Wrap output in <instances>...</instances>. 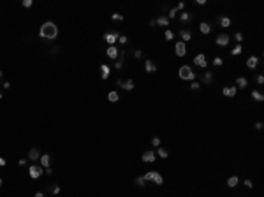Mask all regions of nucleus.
I'll list each match as a JSON object with an SVG mask.
<instances>
[{
    "label": "nucleus",
    "mask_w": 264,
    "mask_h": 197,
    "mask_svg": "<svg viewBox=\"0 0 264 197\" xmlns=\"http://www.w3.org/2000/svg\"><path fill=\"white\" fill-rule=\"evenodd\" d=\"M190 88H192V90H199V83H196V81H194V83L190 85Z\"/></svg>",
    "instance_id": "nucleus-41"
},
{
    "label": "nucleus",
    "mask_w": 264,
    "mask_h": 197,
    "mask_svg": "<svg viewBox=\"0 0 264 197\" xmlns=\"http://www.w3.org/2000/svg\"><path fill=\"white\" fill-rule=\"evenodd\" d=\"M180 37H181V40H183V42H187V40L192 39V32H190L188 28H181V30H180Z\"/></svg>",
    "instance_id": "nucleus-12"
},
{
    "label": "nucleus",
    "mask_w": 264,
    "mask_h": 197,
    "mask_svg": "<svg viewBox=\"0 0 264 197\" xmlns=\"http://www.w3.org/2000/svg\"><path fill=\"white\" fill-rule=\"evenodd\" d=\"M151 144H153V146H159V144H160V139H159V137H153V139H151Z\"/></svg>",
    "instance_id": "nucleus-38"
},
{
    "label": "nucleus",
    "mask_w": 264,
    "mask_h": 197,
    "mask_svg": "<svg viewBox=\"0 0 264 197\" xmlns=\"http://www.w3.org/2000/svg\"><path fill=\"white\" fill-rule=\"evenodd\" d=\"M0 78H2V70H0Z\"/></svg>",
    "instance_id": "nucleus-50"
},
{
    "label": "nucleus",
    "mask_w": 264,
    "mask_h": 197,
    "mask_svg": "<svg viewBox=\"0 0 264 197\" xmlns=\"http://www.w3.org/2000/svg\"><path fill=\"white\" fill-rule=\"evenodd\" d=\"M174 53H176V56H185V55H187V46H185L183 40L176 42V46H174Z\"/></svg>",
    "instance_id": "nucleus-5"
},
{
    "label": "nucleus",
    "mask_w": 264,
    "mask_h": 197,
    "mask_svg": "<svg viewBox=\"0 0 264 197\" xmlns=\"http://www.w3.org/2000/svg\"><path fill=\"white\" fill-rule=\"evenodd\" d=\"M183 7H185V2H180V4H178V7H176V9H178V11H180V9H183Z\"/></svg>",
    "instance_id": "nucleus-45"
},
{
    "label": "nucleus",
    "mask_w": 264,
    "mask_h": 197,
    "mask_svg": "<svg viewBox=\"0 0 264 197\" xmlns=\"http://www.w3.org/2000/svg\"><path fill=\"white\" fill-rule=\"evenodd\" d=\"M202 79H204V83H211V81H213V74H211V70L204 72V76H202Z\"/></svg>",
    "instance_id": "nucleus-25"
},
{
    "label": "nucleus",
    "mask_w": 264,
    "mask_h": 197,
    "mask_svg": "<svg viewBox=\"0 0 264 197\" xmlns=\"http://www.w3.org/2000/svg\"><path fill=\"white\" fill-rule=\"evenodd\" d=\"M236 85H238L239 88H245V86L248 85V81H247V78H243V76H241V78L236 79Z\"/></svg>",
    "instance_id": "nucleus-23"
},
{
    "label": "nucleus",
    "mask_w": 264,
    "mask_h": 197,
    "mask_svg": "<svg viewBox=\"0 0 264 197\" xmlns=\"http://www.w3.org/2000/svg\"><path fill=\"white\" fill-rule=\"evenodd\" d=\"M241 51H243V48H241V46L238 44L236 48H232V51H231V55H232V56H238V55H241Z\"/></svg>",
    "instance_id": "nucleus-26"
},
{
    "label": "nucleus",
    "mask_w": 264,
    "mask_h": 197,
    "mask_svg": "<svg viewBox=\"0 0 264 197\" xmlns=\"http://www.w3.org/2000/svg\"><path fill=\"white\" fill-rule=\"evenodd\" d=\"M155 23H157V25H162V27H167V25H169V18H167V16H160V18L155 19Z\"/></svg>",
    "instance_id": "nucleus-19"
},
{
    "label": "nucleus",
    "mask_w": 264,
    "mask_h": 197,
    "mask_svg": "<svg viewBox=\"0 0 264 197\" xmlns=\"http://www.w3.org/2000/svg\"><path fill=\"white\" fill-rule=\"evenodd\" d=\"M134 55H136V58H143V51H136Z\"/></svg>",
    "instance_id": "nucleus-42"
},
{
    "label": "nucleus",
    "mask_w": 264,
    "mask_h": 197,
    "mask_svg": "<svg viewBox=\"0 0 264 197\" xmlns=\"http://www.w3.org/2000/svg\"><path fill=\"white\" fill-rule=\"evenodd\" d=\"M118 37H120L118 30H116V32H113V34H104V39H106V42H109V46H115V42L118 40Z\"/></svg>",
    "instance_id": "nucleus-8"
},
{
    "label": "nucleus",
    "mask_w": 264,
    "mask_h": 197,
    "mask_svg": "<svg viewBox=\"0 0 264 197\" xmlns=\"http://www.w3.org/2000/svg\"><path fill=\"white\" fill-rule=\"evenodd\" d=\"M178 76H180L181 79H194V78H196L194 70H192V67H188V65H183V67H180V70H178Z\"/></svg>",
    "instance_id": "nucleus-3"
},
{
    "label": "nucleus",
    "mask_w": 264,
    "mask_h": 197,
    "mask_svg": "<svg viewBox=\"0 0 264 197\" xmlns=\"http://www.w3.org/2000/svg\"><path fill=\"white\" fill-rule=\"evenodd\" d=\"M199 30H201L202 34H210V32H211V27H210L206 21H202V23L199 25Z\"/></svg>",
    "instance_id": "nucleus-21"
},
{
    "label": "nucleus",
    "mask_w": 264,
    "mask_h": 197,
    "mask_svg": "<svg viewBox=\"0 0 264 197\" xmlns=\"http://www.w3.org/2000/svg\"><path fill=\"white\" fill-rule=\"evenodd\" d=\"M5 164H7V162H5V159H2V157H0V167H4Z\"/></svg>",
    "instance_id": "nucleus-44"
},
{
    "label": "nucleus",
    "mask_w": 264,
    "mask_h": 197,
    "mask_svg": "<svg viewBox=\"0 0 264 197\" xmlns=\"http://www.w3.org/2000/svg\"><path fill=\"white\" fill-rule=\"evenodd\" d=\"M229 35L227 34H220V35H217V44L218 46H227L229 44Z\"/></svg>",
    "instance_id": "nucleus-10"
},
{
    "label": "nucleus",
    "mask_w": 264,
    "mask_h": 197,
    "mask_svg": "<svg viewBox=\"0 0 264 197\" xmlns=\"http://www.w3.org/2000/svg\"><path fill=\"white\" fill-rule=\"evenodd\" d=\"M213 64H215V65H217V67H220V65H222V64H224V60H222V58H218V56H217V58H215V60H213Z\"/></svg>",
    "instance_id": "nucleus-32"
},
{
    "label": "nucleus",
    "mask_w": 264,
    "mask_h": 197,
    "mask_svg": "<svg viewBox=\"0 0 264 197\" xmlns=\"http://www.w3.org/2000/svg\"><path fill=\"white\" fill-rule=\"evenodd\" d=\"M190 18H192V16H190L188 13H181V14H180V19H181V21H190Z\"/></svg>",
    "instance_id": "nucleus-29"
},
{
    "label": "nucleus",
    "mask_w": 264,
    "mask_h": 197,
    "mask_svg": "<svg viewBox=\"0 0 264 197\" xmlns=\"http://www.w3.org/2000/svg\"><path fill=\"white\" fill-rule=\"evenodd\" d=\"M51 192H53L55 195H58V194H60V186H53V188H51Z\"/></svg>",
    "instance_id": "nucleus-40"
},
{
    "label": "nucleus",
    "mask_w": 264,
    "mask_h": 197,
    "mask_svg": "<svg viewBox=\"0 0 264 197\" xmlns=\"http://www.w3.org/2000/svg\"><path fill=\"white\" fill-rule=\"evenodd\" d=\"M118 99H120V97H118L116 92H109V93H107V100H109V102H118Z\"/></svg>",
    "instance_id": "nucleus-24"
},
{
    "label": "nucleus",
    "mask_w": 264,
    "mask_h": 197,
    "mask_svg": "<svg viewBox=\"0 0 264 197\" xmlns=\"http://www.w3.org/2000/svg\"><path fill=\"white\" fill-rule=\"evenodd\" d=\"M49 162H51V157H49V153L40 155V164H42V167H49Z\"/></svg>",
    "instance_id": "nucleus-16"
},
{
    "label": "nucleus",
    "mask_w": 264,
    "mask_h": 197,
    "mask_svg": "<svg viewBox=\"0 0 264 197\" xmlns=\"http://www.w3.org/2000/svg\"><path fill=\"white\" fill-rule=\"evenodd\" d=\"M28 159H30V160H37V159H40L39 150H37V148H32V150L28 151Z\"/></svg>",
    "instance_id": "nucleus-18"
},
{
    "label": "nucleus",
    "mask_w": 264,
    "mask_h": 197,
    "mask_svg": "<svg viewBox=\"0 0 264 197\" xmlns=\"http://www.w3.org/2000/svg\"><path fill=\"white\" fill-rule=\"evenodd\" d=\"M243 183H245V186H247V188H253V183H252L250 180H245Z\"/></svg>",
    "instance_id": "nucleus-37"
},
{
    "label": "nucleus",
    "mask_w": 264,
    "mask_h": 197,
    "mask_svg": "<svg viewBox=\"0 0 264 197\" xmlns=\"http://www.w3.org/2000/svg\"><path fill=\"white\" fill-rule=\"evenodd\" d=\"M18 164H19V165H25V164H27V159H19Z\"/></svg>",
    "instance_id": "nucleus-47"
},
{
    "label": "nucleus",
    "mask_w": 264,
    "mask_h": 197,
    "mask_svg": "<svg viewBox=\"0 0 264 197\" xmlns=\"http://www.w3.org/2000/svg\"><path fill=\"white\" fill-rule=\"evenodd\" d=\"M39 35L42 37V39L53 40V39H56V35H58V27H56L53 21H46V23H42V27H40Z\"/></svg>",
    "instance_id": "nucleus-1"
},
{
    "label": "nucleus",
    "mask_w": 264,
    "mask_h": 197,
    "mask_svg": "<svg viewBox=\"0 0 264 197\" xmlns=\"http://www.w3.org/2000/svg\"><path fill=\"white\" fill-rule=\"evenodd\" d=\"M118 40H120V44H127V42H129V39H127L125 35H120V37H118Z\"/></svg>",
    "instance_id": "nucleus-34"
},
{
    "label": "nucleus",
    "mask_w": 264,
    "mask_h": 197,
    "mask_svg": "<svg viewBox=\"0 0 264 197\" xmlns=\"http://www.w3.org/2000/svg\"><path fill=\"white\" fill-rule=\"evenodd\" d=\"M222 93H224L226 97H234L236 95V86L234 85H229V86H226L224 90H222Z\"/></svg>",
    "instance_id": "nucleus-11"
},
{
    "label": "nucleus",
    "mask_w": 264,
    "mask_h": 197,
    "mask_svg": "<svg viewBox=\"0 0 264 197\" xmlns=\"http://www.w3.org/2000/svg\"><path fill=\"white\" fill-rule=\"evenodd\" d=\"M157 155H159V157H160V159H167V157H169V155H167V151H166L164 148H159V151H157Z\"/></svg>",
    "instance_id": "nucleus-28"
},
{
    "label": "nucleus",
    "mask_w": 264,
    "mask_h": 197,
    "mask_svg": "<svg viewBox=\"0 0 264 197\" xmlns=\"http://www.w3.org/2000/svg\"><path fill=\"white\" fill-rule=\"evenodd\" d=\"M234 39L238 40V42H241V40H243V34H239V32H238V34L234 35Z\"/></svg>",
    "instance_id": "nucleus-39"
},
{
    "label": "nucleus",
    "mask_w": 264,
    "mask_h": 197,
    "mask_svg": "<svg viewBox=\"0 0 264 197\" xmlns=\"http://www.w3.org/2000/svg\"><path fill=\"white\" fill-rule=\"evenodd\" d=\"M143 180H145V181H153L155 185H162V183H164V178H162V174H160V172H155V171H148V172H145Z\"/></svg>",
    "instance_id": "nucleus-2"
},
{
    "label": "nucleus",
    "mask_w": 264,
    "mask_h": 197,
    "mask_svg": "<svg viewBox=\"0 0 264 197\" xmlns=\"http://www.w3.org/2000/svg\"><path fill=\"white\" fill-rule=\"evenodd\" d=\"M116 85H120L123 90H132V88H134V81H132V79H127V81L118 79V81H116Z\"/></svg>",
    "instance_id": "nucleus-9"
},
{
    "label": "nucleus",
    "mask_w": 264,
    "mask_h": 197,
    "mask_svg": "<svg viewBox=\"0 0 264 197\" xmlns=\"http://www.w3.org/2000/svg\"><path fill=\"white\" fill-rule=\"evenodd\" d=\"M0 186H2V178H0Z\"/></svg>",
    "instance_id": "nucleus-49"
},
{
    "label": "nucleus",
    "mask_w": 264,
    "mask_h": 197,
    "mask_svg": "<svg viewBox=\"0 0 264 197\" xmlns=\"http://www.w3.org/2000/svg\"><path fill=\"white\" fill-rule=\"evenodd\" d=\"M109 72H111V69L104 64V65H100V78L102 79H107L109 78Z\"/></svg>",
    "instance_id": "nucleus-15"
},
{
    "label": "nucleus",
    "mask_w": 264,
    "mask_h": 197,
    "mask_svg": "<svg viewBox=\"0 0 264 197\" xmlns=\"http://www.w3.org/2000/svg\"><path fill=\"white\" fill-rule=\"evenodd\" d=\"M194 64H196V65H199V67H202V69H206V67H208L206 56L202 55V53H199V55H196V56H194Z\"/></svg>",
    "instance_id": "nucleus-7"
},
{
    "label": "nucleus",
    "mask_w": 264,
    "mask_h": 197,
    "mask_svg": "<svg viewBox=\"0 0 264 197\" xmlns=\"http://www.w3.org/2000/svg\"><path fill=\"white\" fill-rule=\"evenodd\" d=\"M106 53H107V56H109V58H113V60H115V58H118L120 51H118V48H116V46H109Z\"/></svg>",
    "instance_id": "nucleus-13"
},
{
    "label": "nucleus",
    "mask_w": 264,
    "mask_h": 197,
    "mask_svg": "<svg viewBox=\"0 0 264 197\" xmlns=\"http://www.w3.org/2000/svg\"><path fill=\"white\" fill-rule=\"evenodd\" d=\"M21 4H23V7H32V4H34V2H32V0H23Z\"/></svg>",
    "instance_id": "nucleus-35"
},
{
    "label": "nucleus",
    "mask_w": 264,
    "mask_h": 197,
    "mask_svg": "<svg viewBox=\"0 0 264 197\" xmlns=\"http://www.w3.org/2000/svg\"><path fill=\"white\" fill-rule=\"evenodd\" d=\"M164 37H166L167 40H171L172 37H174V32H172V30H166V34H164Z\"/></svg>",
    "instance_id": "nucleus-30"
},
{
    "label": "nucleus",
    "mask_w": 264,
    "mask_h": 197,
    "mask_svg": "<svg viewBox=\"0 0 264 197\" xmlns=\"http://www.w3.org/2000/svg\"><path fill=\"white\" fill-rule=\"evenodd\" d=\"M255 129H257V130H261V129H262V123H261V121H257V123H255Z\"/></svg>",
    "instance_id": "nucleus-46"
},
{
    "label": "nucleus",
    "mask_w": 264,
    "mask_h": 197,
    "mask_svg": "<svg viewBox=\"0 0 264 197\" xmlns=\"http://www.w3.org/2000/svg\"><path fill=\"white\" fill-rule=\"evenodd\" d=\"M136 183H137L139 186H143V185H145V180H143V176H139V178H136Z\"/></svg>",
    "instance_id": "nucleus-36"
},
{
    "label": "nucleus",
    "mask_w": 264,
    "mask_h": 197,
    "mask_svg": "<svg viewBox=\"0 0 264 197\" xmlns=\"http://www.w3.org/2000/svg\"><path fill=\"white\" fill-rule=\"evenodd\" d=\"M257 83H259V85H262V83H264V76H257Z\"/></svg>",
    "instance_id": "nucleus-43"
},
{
    "label": "nucleus",
    "mask_w": 264,
    "mask_h": 197,
    "mask_svg": "<svg viewBox=\"0 0 264 197\" xmlns=\"http://www.w3.org/2000/svg\"><path fill=\"white\" fill-rule=\"evenodd\" d=\"M111 19H115V21H123V16L118 14V13H115L113 16H111Z\"/></svg>",
    "instance_id": "nucleus-31"
},
{
    "label": "nucleus",
    "mask_w": 264,
    "mask_h": 197,
    "mask_svg": "<svg viewBox=\"0 0 264 197\" xmlns=\"http://www.w3.org/2000/svg\"><path fill=\"white\" fill-rule=\"evenodd\" d=\"M238 183H239V178H238V176H231V178L227 180V185L231 186V188H234Z\"/></svg>",
    "instance_id": "nucleus-20"
},
{
    "label": "nucleus",
    "mask_w": 264,
    "mask_h": 197,
    "mask_svg": "<svg viewBox=\"0 0 264 197\" xmlns=\"http://www.w3.org/2000/svg\"><path fill=\"white\" fill-rule=\"evenodd\" d=\"M28 174H30V178L37 180L39 176H42V167H39V165H30V167H28Z\"/></svg>",
    "instance_id": "nucleus-4"
},
{
    "label": "nucleus",
    "mask_w": 264,
    "mask_h": 197,
    "mask_svg": "<svg viewBox=\"0 0 264 197\" xmlns=\"http://www.w3.org/2000/svg\"><path fill=\"white\" fill-rule=\"evenodd\" d=\"M145 70H146V72H155V70H157V65H155L151 60H146V62H145Z\"/></svg>",
    "instance_id": "nucleus-17"
},
{
    "label": "nucleus",
    "mask_w": 264,
    "mask_h": 197,
    "mask_svg": "<svg viewBox=\"0 0 264 197\" xmlns=\"http://www.w3.org/2000/svg\"><path fill=\"white\" fill-rule=\"evenodd\" d=\"M252 99H253V100H257V102H262V100H264V95H262L261 92L253 90V92H252Z\"/></svg>",
    "instance_id": "nucleus-22"
},
{
    "label": "nucleus",
    "mask_w": 264,
    "mask_h": 197,
    "mask_svg": "<svg viewBox=\"0 0 264 197\" xmlns=\"http://www.w3.org/2000/svg\"><path fill=\"white\" fill-rule=\"evenodd\" d=\"M155 151H151V150H148V151H145L143 155H141V160L143 162H146V164H151V162H155Z\"/></svg>",
    "instance_id": "nucleus-6"
},
{
    "label": "nucleus",
    "mask_w": 264,
    "mask_h": 197,
    "mask_svg": "<svg viewBox=\"0 0 264 197\" xmlns=\"http://www.w3.org/2000/svg\"><path fill=\"white\" fill-rule=\"evenodd\" d=\"M176 13H178V9H176V7H172L171 11H169V19H171V18H174V16H176Z\"/></svg>",
    "instance_id": "nucleus-33"
},
{
    "label": "nucleus",
    "mask_w": 264,
    "mask_h": 197,
    "mask_svg": "<svg viewBox=\"0 0 264 197\" xmlns=\"http://www.w3.org/2000/svg\"><path fill=\"white\" fill-rule=\"evenodd\" d=\"M35 197H44V194H42V192H37V194H35Z\"/></svg>",
    "instance_id": "nucleus-48"
},
{
    "label": "nucleus",
    "mask_w": 264,
    "mask_h": 197,
    "mask_svg": "<svg viewBox=\"0 0 264 197\" xmlns=\"http://www.w3.org/2000/svg\"><path fill=\"white\" fill-rule=\"evenodd\" d=\"M0 99H2V93H0Z\"/></svg>",
    "instance_id": "nucleus-51"
},
{
    "label": "nucleus",
    "mask_w": 264,
    "mask_h": 197,
    "mask_svg": "<svg viewBox=\"0 0 264 197\" xmlns=\"http://www.w3.org/2000/svg\"><path fill=\"white\" fill-rule=\"evenodd\" d=\"M257 64H259V58H257V56H250V58L247 60V67H248V69H255Z\"/></svg>",
    "instance_id": "nucleus-14"
},
{
    "label": "nucleus",
    "mask_w": 264,
    "mask_h": 197,
    "mask_svg": "<svg viewBox=\"0 0 264 197\" xmlns=\"http://www.w3.org/2000/svg\"><path fill=\"white\" fill-rule=\"evenodd\" d=\"M220 25L224 27V28H227V27L231 25V19H229V18H226V16H224V18H220Z\"/></svg>",
    "instance_id": "nucleus-27"
}]
</instances>
